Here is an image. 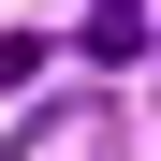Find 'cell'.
<instances>
[{"mask_svg":"<svg viewBox=\"0 0 161 161\" xmlns=\"http://www.w3.org/2000/svg\"><path fill=\"white\" fill-rule=\"evenodd\" d=\"M15 161H117L103 88H88V103H30V117H15Z\"/></svg>","mask_w":161,"mask_h":161,"instance_id":"cell-1","label":"cell"},{"mask_svg":"<svg viewBox=\"0 0 161 161\" xmlns=\"http://www.w3.org/2000/svg\"><path fill=\"white\" fill-rule=\"evenodd\" d=\"M73 44H88V73H132V59H147V15H132V0H88Z\"/></svg>","mask_w":161,"mask_h":161,"instance_id":"cell-2","label":"cell"}]
</instances>
